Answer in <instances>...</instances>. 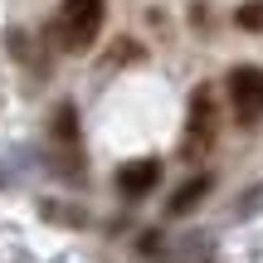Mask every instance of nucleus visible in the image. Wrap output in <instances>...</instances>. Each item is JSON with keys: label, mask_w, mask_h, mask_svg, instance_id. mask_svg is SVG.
Returning <instances> with one entry per match:
<instances>
[{"label": "nucleus", "mask_w": 263, "mask_h": 263, "mask_svg": "<svg viewBox=\"0 0 263 263\" xmlns=\"http://www.w3.org/2000/svg\"><path fill=\"white\" fill-rule=\"evenodd\" d=\"M156 180H161V161H151V156H141V161H127V166L117 171V190H122L127 200H141V195H151V190H156Z\"/></svg>", "instance_id": "4"}, {"label": "nucleus", "mask_w": 263, "mask_h": 263, "mask_svg": "<svg viewBox=\"0 0 263 263\" xmlns=\"http://www.w3.org/2000/svg\"><path fill=\"white\" fill-rule=\"evenodd\" d=\"M234 25L249 29V34H263V0H249V5L234 10Z\"/></svg>", "instance_id": "7"}, {"label": "nucleus", "mask_w": 263, "mask_h": 263, "mask_svg": "<svg viewBox=\"0 0 263 263\" xmlns=\"http://www.w3.org/2000/svg\"><path fill=\"white\" fill-rule=\"evenodd\" d=\"M210 190H215V176H195V180H185V185H180L176 195H171V205H166V215H171V219H180V215H190V210H195L200 200L210 195Z\"/></svg>", "instance_id": "6"}, {"label": "nucleus", "mask_w": 263, "mask_h": 263, "mask_svg": "<svg viewBox=\"0 0 263 263\" xmlns=\"http://www.w3.org/2000/svg\"><path fill=\"white\" fill-rule=\"evenodd\" d=\"M215 132H219V103H215V88H195L190 98V132H185V156H205L215 146Z\"/></svg>", "instance_id": "3"}, {"label": "nucleus", "mask_w": 263, "mask_h": 263, "mask_svg": "<svg viewBox=\"0 0 263 263\" xmlns=\"http://www.w3.org/2000/svg\"><path fill=\"white\" fill-rule=\"evenodd\" d=\"M103 20H107V0H64L49 25V39H54L64 54H83L93 49V39L103 34Z\"/></svg>", "instance_id": "1"}, {"label": "nucleus", "mask_w": 263, "mask_h": 263, "mask_svg": "<svg viewBox=\"0 0 263 263\" xmlns=\"http://www.w3.org/2000/svg\"><path fill=\"white\" fill-rule=\"evenodd\" d=\"M54 137H59V141H78V112H73L68 103L54 112Z\"/></svg>", "instance_id": "8"}, {"label": "nucleus", "mask_w": 263, "mask_h": 263, "mask_svg": "<svg viewBox=\"0 0 263 263\" xmlns=\"http://www.w3.org/2000/svg\"><path fill=\"white\" fill-rule=\"evenodd\" d=\"M151 258H161V263H210L215 258V239L195 234V239H180V244H171V249H166V239H161V249Z\"/></svg>", "instance_id": "5"}, {"label": "nucleus", "mask_w": 263, "mask_h": 263, "mask_svg": "<svg viewBox=\"0 0 263 263\" xmlns=\"http://www.w3.org/2000/svg\"><path fill=\"white\" fill-rule=\"evenodd\" d=\"M229 107H234V122L239 127H254L263 117V68L254 64H239L234 73H229Z\"/></svg>", "instance_id": "2"}]
</instances>
